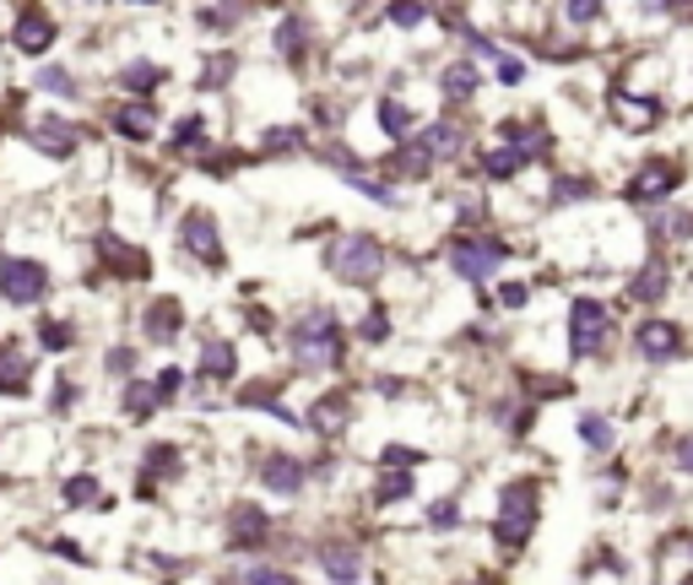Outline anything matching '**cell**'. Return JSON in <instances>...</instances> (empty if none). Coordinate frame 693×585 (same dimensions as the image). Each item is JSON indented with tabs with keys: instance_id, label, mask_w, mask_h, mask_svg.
<instances>
[{
	"instance_id": "1",
	"label": "cell",
	"mask_w": 693,
	"mask_h": 585,
	"mask_svg": "<svg viewBox=\"0 0 693 585\" xmlns=\"http://www.w3.org/2000/svg\"><path fill=\"white\" fill-rule=\"evenodd\" d=\"M288 342H293V364L304 375H331L347 358V331L336 321V310H325V304L304 310L299 321L288 325Z\"/></svg>"
},
{
	"instance_id": "2",
	"label": "cell",
	"mask_w": 693,
	"mask_h": 585,
	"mask_svg": "<svg viewBox=\"0 0 693 585\" xmlns=\"http://www.w3.org/2000/svg\"><path fill=\"white\" fill-rule=\"evenodd\" d=\"M537 516H542V488L531 477L509 483L505 494H499V510H494V542L505 553H520L531 542V531H537Z\"/></svg>"
},
{
	"instance_id": "3",
	"label": "cell",
	"mask_w": 693,
	"mask_h": 585,
	"mask_svg": "<svg viewBox=\"0 0 693 585\" xmlns=\"http://www.w3.org/2000/svg\"><path fill=\"white\" fill-rule=\"evenodd\" d=\"M385 245H379L375 234H347V239H336L331 245V271L342 277V282H353V288H375L379 277H385Z\"/></svg>"
},
{
	"instance_id": "4",
	"label": "cell",
	"mask_w": 693,
	"mask_h": 585,
	"mask_svg": "<svg viewBox=\"0 0 693 585\" xmlns=\"http://www.w3.org/2000/svg\"><path fill=\"white\" fill-rule=\"evenodd\" d=\"M0 299L28 310V304H44L50 299V266L28 256H0Z\"/></svg>"
},
{
	"instance_id": "5",
	"label": "cell",
	"mask_w": 693,
	"mask_h": 585,
	"mask_svg": "<svg viewBox=\"0 0 693 585\" xmlns=\"http://www.w3.org/2000/svg\"><path fill=\"white\" fill-rule=\"evenodd\" d=\"M509 245L505 239H483V234H455L450 239V266H455V277H466V282H488L499 266H505Z\"/></svg>"
},
{
	"instance_id": "6",
	"label": "cell",
	"mask_w": 693,
	"mask_h": 585,
	"mask_svg": "<svg viewBox=\"0 0 693 585\" xmlns=\"http://www.w3.org/2000/svg\"><path fill=\"white\" fill-rule=\"evenodd\" d=\"M678 185H683V163H678V158H645V169L624 185V201L650 206V201H667Z\"/></svg>"
},
{
	"instance_id": "7",
	"label": "cell",
	"mask_w": 693,
	"mask_h": 585,
	"mask_svg": "<svg viewBox=\"0 0 693 585\" xmlns=\"http://www.w3.org/2000/svg\"><path fill=\"white\" fill-rule=\"evenodd\" d=\"M607 304L602 299H574V310H569V347H574V358H591V353H602V342H607Z\"/></svg>"
},
{
	"instance_id": "8",
	"label": "cell",
	"mask_w": 693,
	"mask_h": 585,
	"mask_svg": "<svg viewBox=\"0 0 693 585\" xmlns=\"http://www.w3.org/2000/svg\"><path fill=\"white\" fill-rule=\"evenodd\" d=\"M180 250L190 260H201V266H223V228H217V217L212 212H185L180 217Z\"/></svg>"
},
{
	"instance_id": "9",
	"label": "cell",
	"mask_w": 693,
	"mask_h": 585,
	"mask_svg": "<svg viewBox=\"0 0 693 585\" xmlns=\"http://www.w3.org/2000/svg\"><path fill=\"white\" fill-rule=\"evenodd\" d=\"M255 477H260V488H266V494L299 499V494H304V483H310V466H304L299 455H288V451H266V455H260V466H255Z\"/></svg>"
},
{
	"instance_id": "10",
	"label": "cell",
	"mask_w": 693,
	"mask_h": 585,
	"mask_svg": "<svg viewBox=\"0 0 693 585\" xmlns=\"http://www.w3.org/2000/svg\"><path fill=\"white\" fill-rule=\"evenodd\" d=\"M315 564L325 570V581L331 585H358L364 581V548L347 542V537H325V542H315Z\"/></svg>"
},
{
	"instance_id": "11",
	"label": "cell",
	"mask_w": 693,
	"mask_h": 585,
	"mask_svg": "<svg viewBox=\"0 0 693 585\" xmlns=\"http://www.w3.org/2000/svg\"><path fill=\"white\" fill-rule=\"evenodd\" d=\"M55 39H61L55 11H39V6H22V11H17V22H11V44H17L22 55H44Z\"/></svg>"
},
{
	"instance_id": "12",
	"label": "cell",
	"mask_w": 693,
	"mask_h": 585,
	"mask_svg": "<svg viewBox=\"0 0 693 585\" xmlns=\"http://www.w3.org/2000/svg\"><path fill=\"white\" fill-rule=\"evenodd\" d=\"M223 531H228V553H260L266 537H271V520L260 505H234Z\"/></svg>"
},
{
	"instance_id": "13",
	"label": "cell",
	"mask_w": 693,
	"mask_h": 585,
	"mask_svg": "<svg viewBox=\"0 0 693 585\" xmlns=\"http://www.w3.org/2000/svg\"><path fill=\"white\" fill-rule=\"evenodd\" d=\"M310 44H315V33H310V17H304V11H288V17L271 28V50H277L288 65L310 61Z\"/></svg>"
},
{
	"instance_id": "14",
	"label": "cell",
	"mask_w": 693,
	"mask_h": 585,
	"mask_svg": "<svg viewBox=\"0 0 693 585\" xmlns=\"http://www.w3.org/2000/svg\"><path fill=\"white\" fill-rule=\"evenodd\" d=\"M28 141L44 152V158H76V141H82V130L61 120V115H44L39 126L28 130Z\"/></svg>"
},
{
	"instance_id": "15",
	"label": "cell",
	"mask_w": 693,
	"mask_h": 585,
	"mask_svg": "<svg viewBox=\"0 0 693 585\" xmlns=\"http://www.w3.org/2000/svg\"><path fill=\"white\" fill-rule=\"evenodd\" d=\"M206 386H228L234 375H239V353H234V342H223V336H206L201 342V369H195Z\"/></svg>"
},
{
	"instance_id": "16",
	"label": "cell",
	"mask_w": 693,
	"mask_h": 585,
	"mask_svg": "<svg viewBox=\"0 0 693 585\" xmlns=\"http://www.w3.org/2000/svg\"><path fill=\"white\" fill-rule=\"evenodd\" d=\"M347 418H353V407H347V396H342V390H331V396H320L315 407L304 412V429H315L320 440H336V434L347 429Z\"/></svg>"
},
{
	"instance_id": "17",
	"label": "cell",
	"mask_w": 693,
	"mask_h": 585,
	"mask_svg": "<svg viewBox=\"0 0 693 585\" xmlns=\"http://www.w3.org/2000/svg\"><path fill=\"white\" fill-rule=\"evenodd\" d=\"M180 325H185V310L163 293V299H152L147 310H141V331H147V342H174L180 336Z\"/></svg>"
},
{
	"instance_id": "18",
	"label": "cell",
	"mask_w": 693,
	"mask_h": 585,
	"mask_svg": "<svg viewBox=\"0 0 693 585\" xmlns=\"http://www.w3.org/2000/svg\"><path fill=\"white\" fill-rule=\"evenodd\" d=\"M109 126L120 130L126 141H152V130H158V109L141 104V98H136V104H115V109H109Z\"/></svg>"
},
{
	"instance_id": "19",
	"label": "cell",
	"mask_w": 693,
	"mask_h": 585,
	"mask_svg": "<svg viewBox=\"0 0 693 585\" xmlns=\"http://www.w3.org/2000/svg\"><path fill=\"white\" fill-rule=\"evenodd\" d=\"M418 147L429 152V163H444V158H455V152L466 147V126H455V120H434V126L418 136Z\"/></svg>"
},
{
	"instance_id": "20",
	"label": "cell",
	"mask_w": 693,
	"mask_h": 585,
	"mask_svg": "<svg viewBox=\"0 0 693 585\" xmlns=\"http://www.w3.org/2000/svg\"><path fill=\"white\" fill-rule=\"evenodd\" d=\"M98 260H109L115 277H147V256L136 245H126L120 234H98Z\"/></svg>"
},
{
	"instance_id": "21",
	"label": "cell",
	"mask_w": 693,
	"mask_h": 585,
	"mask_svg": "<svg viewBox=\"0 0 693 585\" xmlns=\"http://www.w3.org/2000/svg\"><path fill=\"white\" fill-rule=\"evenodd\" d=\"M304 147H310V130L304 126H266L260 141H255L260 158H288V152H304Z\"/></svg>"
},
{
	"instance_id": "22",
	"label": "cell",
	"mask_w": 693,
	"mask_h": 585,
	"mask_svg": "<svg viewBox=\"0 0 693 585\" xmlns=\"http://www.w3.org/2000/svg\"><path fill=\"white\" fill-rule=\"evenodd\" d=\"M634 342H639V353H645V358H656V364H661V358H672V353H678V325L645 321L639 331H634Z\"/></svg>"
},
{
	"instance_id": "23",
	"label": "cell",
	"mask_w": 693,
	"mask_h": 585,
	"mask_svg": "<svg viewBox=\"0 0 693 585\" xmlns=\"http://www.w3.org/2000/svg\"><path fill=\"white\" fill-rule=\"evenodd\" d=\"M28 375H33L28 353H22L17 342H0V390H6V396H22V390H28Z\"/></svg>"
},
{
	"instance_id": "24",
	"label": "cell",
	"mask_w": 693,
	"mask_h": 585,
	"mask_svg": "<svg viewBox=\"0 0 693 585\" xmlns=\"http://www.w3.org/2000/svg\"><path fill=\"white\" fill-rule=\"evenodd\" d=\"M499 136H505V147H515V152H520L526 163L548 152V130H542V126H520V120H509Z\"/></svg>"
},
{
	"instance_id": "25",
	"label": "cell",
	"mask_w": 693,
	"mask_h": 585,
	"mask_svg": "<svg viewBox=\"0 0 693 585\" xmlns=\"http://www.w3.org/2000/svg\"><path fill=\"white\" fill-rule=\"evenodd\" d=\"M477 82H483V76H477V65H472V61L444 65V76H440V87H444V98H450V104L472 98V93H477Z\"/></svg>"
},
{
	"instance_id": "26",
	"label": "cell",
	"mask_w": 693,
	"mask_h": 585,
	"mask_svg": "<svg viewBox=\"0 0 693 585\" xmlns=\"http://www.w3.org/2000/svg\"><path fill=\"white\" fill-rule=\"evenodd\" d=\"M412 126H418V120H412V109H407L401 98H379V130H385L390 141H407Z\"/></svg>"
},
{
	"instance_id": "27",
	"label": "cell",
	"mask_w": 693,
	"mask_h": 585,
	"mask_svg": "<svg viewBox=\"0 0 693 585\" xmlns=\"http://www.w3.org/2000/svg\"><path fill=\"white\" fill-rule=\"evenodd\" d=\"M169 472H180V451H174V445H152V451H147V466H141V494H152L158 477H169Z\"/></svg>"
},
{
	"instance_id": "28",
	"label": "cell",
	"mask_w": 693,
	"mask_h": 585,
	"mask_svg": "<svg viewBox=\"0 0 693 585\" xmlns=\"http://www.w3.org/2000/svg\"><path fill=\"white\" fill-rule=\"evenodd\" d=\"M152 412H158V386L130 380V386H126V418H130V423H147Z\"/></svg>"
},
{
	"instance_id": "29",
	"label": "cell",
	"mask_w": 693,
	"mask_h": 585,
	"mask_svg": "<svg viewBox=\"0 0 693 585\" xmlns=\"http://www.w3.org/2000/svg\"><path fill=\"white\" fill-rule=\"evenodd\" d=\"M629 293L639 299V304H656V299L667 293V266H661V260H650V266H645V271L629 282Z\"/></svg>"
},
{
	"instance_id": "30",
	"label": "cell",
	"mask_w": 693,
	"mask_h": 585,
	"mask_svg": "<svg viewBox=\"0 0 693 585\" xmlns=\"http://www.w3.org/2000/svg\"><path fill=\"white\" fill-rule=\"evenodd\" d=\"M120 82H126V93H158V87H163V65L130 61L126 71H120Z\"/></svg>"
},
{
	"instance_id": "31",
	"label": "cell",
	"mask_w": 693,
	"mask_h": 585,
	"mask_svg": "<svg viewBox=\"0 0 693 585\" xmlns=\"http://www.w3.org/2000/svg\"><path fill=\"white\" fill-rule=\"evenodd\" d=\"M250 11L245 6H201L195 11V22L206 28V33H234V22H245Z\"/></svg>"
},
{
	"instance_id": "32",
	"label": "cell",
	"mask_w": 693,
	"mask_h": 585,
	"mask_svg": "<svg viewBox=\"0 0 693 585\" xmlns=\"http://www.w3.org/2000/svg\"><path fill=\"white\" fill-rule=\"evenodd\" d=\"M520 169H526V158H520L515 147H505V141H499V147L483 158V174H488V180H515Z\"/></svg>"
},
{
	"instance_id": "33",
	"label": "cell",
	"mask_w": 693,
	"mask_h": 585,
	"mask_svg": "<svg viewBox=\"0 0 693 585\" xmlns=\"http://www.w3.org/2000/svg\"><path fill=\"white\" fill-rule=\"evenodd\" d=\"M429 169H434V163H429V152H423L418 141H412V147H401V152L390 158V174H401V180H423Z\"/></svg>"
},
{
	"instance_id": "34",
	"label": "cell",
	"mask_w": 693,
	"mask_h": 585,
	"mask_svg": "<svg viewBox=\"0 0 693 585\" xmlns=\"http://www.w3.org/2000/svg\"><path fill=\"white\" fill-rule=\"evenodd\" d=\"M206 141V115H185L180 126L169 130V152H190V147H201Z\"/></svg>"
},
{
	"instance_id": "35",
	"label": "cell",
	"mask_w": 693,
	"mask_h": 585,
	"mask_svg": "<svg viewBox=\"0 0 693 585\" xmlns=\"http://www.w3.org/2000/svg\"><path fill=\"white\" fill-rule=\"evenodd\" d=\"M580 440H585L591 451H613V423H607L602 412H585V418H580Z\"/></svg>"
},
{
	"instance_id": "36",
	"label": "cell",
	"mask_w": 693,
	"mask_h": 585,
	"mask_svg": "<svg viewBox=\"0 0 693 585\" xmlns=\"http://www.w3.org/2000/svg\"><path fill=\"white\" fill-rule=\"evenodd\" d=\"M39 347H50V353H71V347H76V325L71 321H44L39 325Z\"/></svg>"
},
{
	"instance_id": "37",
	"label": "cell",
	"mask_w": 693,
	"mask_h": 585,
	"mask_svg": "<svg viewBox=\"0 0 693 585\" xmlns=\"http://www.w3.org/2000/svg\"><path fill=\"white\" fill-rule=\"evenodd\" d=\"M375 499L379 505H401V499H412V472H385Z\"/></svg>"
},
{
	"instance_id": "38",
	"label": "cell",
	"mask_w": 693,
	"mask_h": 585,
	"mask_svg": "<svg viewBox=\"0 0 693 585\" xmlns=\"http://www.w3.org/2000/svg\"><path fill=\"white\" fill-rule=\"evenodd\" d=\"M618 120L634 130L656 126V104H650V98H618Z\"/></svg>"
},
{
	"instance_id": "39",
	"label": "cell",
	"mask_w": 693,
	"mask_h": 585,
	"mask_svg": "<svg viewBox=\"0 0 693 585\" xmlns=\"http://www.w3.org/2000/svg\"><path fill=\"white\" fill-rule=\"evenodd\" d=\"M136 364H141V358H136V347H130V342H120V347H109V353H104V369H109L115 380H136Z\"/></svg>"
},
{
	"instance_id": "40",
	"label": "cell",
	"mask_w": 693,
	"mask_h": 585,
	"mask_svg": "<svg viewBox=\"0 0 693 585\" xmlns=\"http://www.w3.org/2000/svg\"><path fill=\"white\" fill-rule=\"evenodd\" d=\"M104 494H98V477H71L65 483V505L71 510H87V505H98Z\"/></svg>"
},
{
	"instance_id": "41",
	"label": "cell",
	"mask_w": 693,
	"mask_h": 585,
	"mask_svg": "<svg viewBox=\"0 0 693 585\" xmlns=\"http://www.w3.org/2000/svg\"><path fill=\"white\" fill-rule=\"evenodd\" d=\"M234 71H239L234 55H212V61L201 65V87H228V82H234Z\"/></svg>"
},
{
	"instance_id": "42",
	"label": "cell",
	"mask_w": 693,
	"mask_h": 585,
	"mask_svg": "<svg viewBox=\"0 0 693 585\" xmlns=\"http://www.w3.org/2000/svg\"><path fill=\"white\" fill-rule=\"evenodd\" d=\"M39 87L55 93V98H76V76H71L65 65H44V71H39Z\"/></svg>"
},
{
	"instance_id": "43",
	"label": "cell",
	"mask_w": 693,
	"mask_h": 585,
	"mask_svg": "<svg viewBox=\"0 0 693 585\" xmlns=\"http://www.w3.org/2000/svg\"><path fill=\"white\" fill-rule=\"evenodd\" d=\"M347 185H353L358 195H369V201H379V206H390V201H396V191H390L385 180H369L364 169H358V174H347Z\"/></svg>"
},
{
	"instance_id": "44",
	"label": "cell",
	"mask_w": 693,
	"mask_h": 585,
	"mask_svg": "<svg viewBox=\"0 0 693 585\" xmlns=\"http://www.w3.org/2000/svg\"><path fill=\"white\" fill-rule=\"evenodd\" d=\"M379 461H385V472H412V466L423 461V451H412V445H385Z\"/></svg>"
},
{
	"instance_id": "45",
	"label": "cell",
	"mask_w": 693,
	"mask_h": 585,
	"mask_svg": "<svg viewBox=\"0 0 693 585\" xmlns=\"http://www.w3.org/2000/svg\"><path fill=\"white\" fill-rule=\"evenodd\" d=\"M429 17H434L429 6H390V11H385L390 28H418V22H429Z\"/></svg>"
},
{
	"instance_id": "46",
	"label": "cell",
	"mask_w": 693,
	"mask_h": 585,
	"mask_svg": "<svg viewBox=\"0 0 693 585\" xmlns=\"http://www.w3.org/2000/svg\"><path fill=\"white\" fill-rule=\"evenodd\" d=\"M152 386H158V401H174V396L185 390V369H180V364H169V369H158V380H152Z\"/></svg>"
},
{
	"instance_id": "47",
	"label": "cell",
	"mask_w": 693,
	"mask_h": 585,
	"mask_svg": "<svg viewBox=\"0 0 693 585\" xmlns=\"http://www.w3.org/2000/svg\"><path fill=\"white\" fill-rule=\"evenodd\" d=\"M245 585H299L288 570H277V564H255V570H245Z\"/></svg>"
},
{
	"instance_id": "48",
	"label": "cell",
	"mask_w": 693,
	"mask_h": 585,
	"mask_svg": "<svg viewBox=\"0 0 693 585\" xmlns=\"http://www.w3.org/2000/svg\"><path fill=\"white\" fill-rule=\"evenodd\" d=\"M358 336H364V342H385V336H390V315H385V310H369L364 325H358Z\"/></svg>"
},
{
	"instance_id": "49",
	"label": "cell",
	"mask_w": 693,
	"mask_h": 585,
	"mask_svg": "<svg viewBox=\"0 0 693 585\" xmlns=\"http://www.w3.org/2000/svg\"><path fill=\"white\" fill-rule=\"evenodd\" d=\"M429 526H434V531H450V526H461V510H455V499H440V505L429 510Z\"/></svg>"
},
{
	"instance_id": "50",
	"label": "cell",
	"mask_w": 693,
	"mask_h": 585,
	"mask_svg": "<svg viewBox=\"0 0 693 585\" xmlns=\"http://www.w3.org/2000/svg\"><path fill=\"white\" fill-rule=\"evenodd\" d=\"M499 82H505V87H515V82H526V61H515V55H499Z\"/></svg>"
},
{
	"instance_id": "51",
	"label": "cell",
	"mask_w": 693,
	"mask_h": 585,
	"mask_svg": "<svg viewBox=\"0 0 693 585\" xmlns=\"http://www.w3.org/2000/svg\"><path fill=\"white\" fill-rule=\"evenodd\" d=\"M580 195H591V180H559L553 185V201H580Z\"/></svg>"
},
{
	"instance_id": "52",
	"label": "cell",
	"mask_w": 693,
	"mask_h": 585,
	"mask_svg": "<svg viewBox=\"0 0 693 585\" xmlns=\"http://www.w3.org/2000/svg\"><path fill=\"white\" fill-rule=\"evenodd\" d=\"M564 17H569V22H596V17H602V6H596V0H574V6H564Z\"/></svg>"
},
{
	"instance_id": "53",
	"label": "cell",
	"mask_w": 693,
	"mask_h": 585,
	"mask_svg": "<svg viewBox=\"0 0 693 585\" xmlns=\"http://www.w3.org/2000/svg\"><path fill=\"white\" fill-rule=\"evenodd\" d=\"M499 304H505V310H520V304H526V282H505Z\"/></svg>"
},
{
	"instance_id": "54",
	"label": "cell",
	"mask_w": 693,
	"mask_h": 585,
	"mask_svg": "<svg viewBox=\"0 0 693 585\" xmlns=\"http://www.w3.org/2000/svg\"><path fill=\"white\" fill-rule=\"evenodd\" d=\"M50 548H55V553H61V559H71V564H87V553H82V548H76V542H50Z\"/></svg>"
},
{
	"instance_id": "55",
	"label": "cell",
	"mask_w": 693,
	"mask_h": 585,
	"mask_svg": "<svg viewBox=\"0 0 693 585\" xmlns=\"http://www.w3.org/2000/svg\"><path fill=\"white\" fill-rule=\"evenodd\" d=\"M678 461L693 472V434H689V440H678Z\"/></svg>"
},
{
	"instance_id": "56",
	"label": "cell",
	"mask_w": 693,
	"mask_h": 585,
	"mask_svg": "<svg viewBox=\"0 0 693 585\" xmlns=\"http://www.w3.org/2000/svg\"><path fill=\"white\" fill-rule=\"evenodd\" d=\"M477 585H494V581H477Z\"/></svg>"
}]
</instances>
